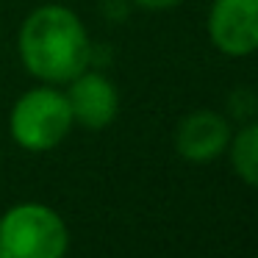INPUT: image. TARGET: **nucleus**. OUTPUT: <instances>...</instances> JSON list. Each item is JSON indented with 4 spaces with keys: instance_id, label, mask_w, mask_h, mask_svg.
Wrapping results in <instances>:
<instances>
[{
    "instance_id": "obj_1",
    "label": "nucleus",
    "mask_w": 258,
    "mask_h": 258,
    "mask_svg": "<svg viewBox=\"0 0 258 258\" xmlns=\"http://www.w3.org/2000/svg\"><path fill=\"white\" fill-rule=\"evenodd\" d=\"M20 61L45 84H70L92 61V42L81 17L67 6H39L25 17L17 39Z\"/></svg>"
},
{
    "instance_id": "obj_2",
    "label": "nucleus",
    "mask_w": 258,
    "mask_h": 258,
    "mask_svg": "<svg viewBox=\"0 0 258 258\" xmlns=\"http://www.w3.org/2000/svg\"><path fill=\"white\" fill-rule=\"evenodd\" d=\"M70 230L64 219L42 203H20L0 217L3 258H64Z\"/></svg>"
},
{
    "instance_id": "obj_3",
    "label": "nucleus",
    "mask_w": 258,
    "mask_h": 258,
    "mask_svg": "<svg viewBox=\"0 0 258 258\" xmlns=\"http://www.w3.org/2000/svg\"><path fill=\"white\" fill-rule=\"evenodd\" d=\"M9 131L23 150L47 153L58 147L73 131V111L67 95L53 89V84L25 92L12 108Z\"/></svg>"
},
{
    "instance_id": "obj_4",
    "label": "nucleus",
    "mask_w": 258,
    "mask_h": 258,
    "mask_svg": "<svg viewBox=\"0 0 258 258\" xmlns=\"http://www.w3.org/2000/svg\"><path fill=\"white\" fill-rule=\"evenodd\" d=\"M208 36L225 56L258 50V0H214L208 9Z\"/></svg>"
},
{
    "instance_id": "obj_5",
    "label": "nucleus",
    "mask_w": 258,
    "mask_h": 258,
    "mask_svg": "<svg viewBox=\"0 0 258 258\" xmlns=\"http://www.w3.org/2000/svg\"><path fill=\"white\" fill-rule=\"evenodd\" d=\"M64 95H67L70 111H73V122L84 125V128L100 131L117 119L119 111L117 86L103 73L84 70L81 75H75L70 81V92H64Z\"/></svg>"
},
{
    "instance_id": "obj_6",
    "label": "nucleus",
    "mask_w": 258,
    "mask_h": 258,
    "mask_svg": "<svg viewBox=\"0 0 258 258\" xmlns=\"http://www.w3.org/2000/svg\"><path fill=\"white\" fill-rule=\"evenodd\" d=\"M230 125L217 111H191L175 131V150L191 164H208L230 145Z\"/></svg>"
},
{
    "instance_id": "obj_7",
    "label": "nucleus",
    "mask_w": 258,
    "mask_h": 258,
    "mask_svg": "<svg viewBox=\"0 0 258 258\" xmlns=\"http://www.w3.org/2000/svg\"><path fill=\"white\" fill-rule=\"evenodd\" d=\"M230 161L247 186L258 189V122H250L236 136H230Z\"/></svg>"
},
{
    "instance_id": "obj_8",
    "label": "nucleus",
    "mask_w": 258,
    "mask_h": 258,
    "mask_svg": "<svg viewBox=\"0 0 258 258\" xmlns=\"http://www.w3.org/2000/svg\"><path fill=\"white\" fill-rule=\"evenodd\" d=\"M136 6L147 9V12H167V9H175L180 0H134Z\"/></svg>"
},
{
    "instance_id": "obj_9",
    "label": "nucleus",
    "mask_w": 258,
    "mask_h": 258,
    "mask_svg": "<svg viewBox=\"0 0 258 258\" xmlns=\"http://www.w3.org/2000/svg\"><path fill=\"white\" fill-rule=\"evenodd\" d=\"M0 258H3V255H0Z\"/></svg>"
}]
</instances>
